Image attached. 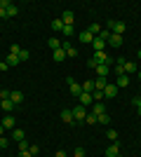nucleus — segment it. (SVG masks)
<instances>
[{
	"instance_id": "f257e3e1",
	"label": "nucleus",
	"mask_w": 141,
	"mask_h": 157,
	"mask_svg": "<svg viewBox=\"0 0 141 157\" xmlns=\"http://www.w3.org/2000/svg\"><path fill=\"white\" fill-rule=\"evenodd\" d=\"M108 31L115 33V35H125L127 24H125V21H108Z\"/></svg>"
},
{
	"instance_id": "f03ea898",
	"label": "nucleus",
	"mask_w": 141,
	"mask_h": 157,
	"mask_svg": "<svg viewBox=\"0 0 141 157\" xmlns=\"http://www.w3.org/2000/svg\"><path fill=\"white\" fill-rule=\"evenodd\" d=\"M71 110H73V117H75V122H85V117H87V108H85V105H73V108H71Z\"/></svg>"
},
{
	"instance_id": "7ed1b4c3",
	"label": "nucleus",
	"mask_w": 141,
	"mask_h": 157,
	"mask_svg": "<svg viewBox=\"0 0 141 157\" xmlns=\"http://www.w3.org/2000/svg\"><path fill=\"white\" fill-rule=\"evenodd\" d=\"M89 113H92L94 117H99V115H104V113H108V110H106V105H104V101H94Z\"/></svg>"
},
{
	"instance_id": "20e7f679",
	"label": "nucleus",
	"mask_w": 141,
	"mask_h": 157,
	"mask_svg": "<svg viewBox=\"0 0 141 157\" xmlns=\"http://www.w3.org/2000/svg\"><path fill=\"white\" fill-rule=\"evenodd\" d=\"M61 49L66 52V59H75V56H78V49H75V47H71V42H68V40H64V42H61Z\"/></svg>"
},
{
	"instance_id": "39448f33",
	"label": "nucleus",
	"mask_w": 141,
	"mask_h": 157,
	"mask_svg": "<svg viewBox=\"0 0 141 157\" xmlns=\"http://www.w3.org/2000/svg\"><path fill=\"white\" fill-rule=\"evenodd\" d=\"M92 61H94L96 66H99V63H115V61H111V59H108V54H106V52H94Z\"/></svg>"
},
{
	"instance_id": "423d86ee",
	"label": "nucleus",
	"mask_w": 141,
	"mask_h": 157,
	"mask_svg": "<svg viewBox=\"0 0 141 157\" xmlns=\"http://www.w3.org/2000/svg\"><path fill=\"white\" fill-rule=\"evenodd\" d=\"M118 92H120V89L115 87V82H108L106 89H104V98H115V96H118Z\"/></svg>"
},
{
	"instance_id": "0eeeda50",
	"label": "nucleus",
	"mask_w": 141,
	"mask_h": 157,
	"mask_svg": "<svg viewBox=\"0 0 141 157\" xmlns=\"http://www.w3.org/2000/svg\"><path fill=\"white\" fill-rule=\"evenodd\" d=\"M66 82H68V87H71V94H73V96L78 98V96H80V94H82V85H78V82H75L73 78H68Z\"/></svg>"
},
{
	"instance_id": "6e6552de",
	"label": "nucleus",
	"mask_w": 141,
	"mask_h": 157,
	"mask_svg": "<svg viewBox=\"0 0 141 157\" xmlns=\"http://www.w3.org/2000/svg\"><path fill=\"white\" fill-rule=\"evenodd\" d=\"M78 103H80V105H85V108H92V103H94V98H92V94H87V92H82L80 96H78Z\"/></svg>"
},
{
	"instance_id": "1a4fd4ad",
	"label": "nucleus",
	"mask_w": 141,
	"mask_h": 157,
	"mask_svg": "<svg viewBox=\"0 0 141 157\" xmlns=\"http://www.w3.org/2000/svg\"><path fill=\"white\" fill-rule=\"evenodd\" d=\"M61 122L75 124V117H73V110H71V108H64V110H61Z\"/></svg>"
},
{
	"instance_id": "9d476101",
	"label": "nucleus",
	"mask_w": 141,
	"mask_h": 157,
	"mask_svg": "<svg viewBox=\"0 0 141 157\" xmlns=\"http://www.w3.org/2000/svg\"><path fill=\"white\" fill-rule=\"evenodd\" d=\"M61 21H64V26H73V21H75V14L71 12V10H66V12L61 14Z\"/></svg>"
},
{
	"instance_id": "9b49d317",
	"label": "nucleus",
	"mask_w": 141,
	"mask_h": 157,
	"mask_svg": "<svg viewBox=\"0 0 141 157\" xmlns=\"http://www.w3.org/2000/svg\"><path fill=\"white\" fill-rule=\"evenodd\" d=\"M125 61H127V59H118V61H115V68H113V71H115L118 78H120V75H127V73H125Z\"/></svg>"
},
{
	"instance_id": "f8f14e48",
	"label": "nucleus",
	"mask_w": 141,
	"mask_h": 157,
	"mask_svg": "<svg viewBox=\"0 0 141 157\" xmlns=\"http://www.w3.org/2000/svg\"><path fill=\"white\" fill-rule=\"evenodd\" d=\"M104 47H106V40H104V38H94V42H92L94 52H104Z\"/></svg>"
},
{
	"instance_id": "ddd939ff",
	"label": "nucleus",
	"mask_w": 141,
	"mask_h": 157,
	"mask_svg": "<svg viewBox=\"0 0 141 157\" xmlns=\"http://www.w3.org/2000/svg\"><path fill=\"white\" fill-rule=\"evenodd\" d=\"M78 38H80V42H85V45H87V42H89V45H92L96 35H92V33H89V31H82L80 35H78Z\"/></svg>"
},
{
	"instance_id": "4468645a",
	"label": "nucleus",
	"mask_w": 141,
	"mask_h": 157,
	"mask_svg": "<svg viewBox=\"0 0 141 157\" xmlns=\"http://www.w3.org/2000/svg\"><path fill=\"white\" fill-rule=\"evenodd\" d=\"M94 71H96V78H108V63H99Z\"/></svg>"
},
{
	"instance_id": "2eb2a0df",
	"label": "nucleus",
	"mask_w": 141,
	"mask_h": 157,
	"mask_svg": "<svg viewBox=\"0 0 141 157\" xmlns=\"http://www.w3.org/2000/svg\"><path fill=\"white\" fill-rule=\"evenodd\" d=\"M106 42H111L113 47H122V35H115V33H111Z\"/></svg>"
},
{
	"instance_id": "dca6fc26",
	"label": "nucleus",
	"mask_w": 141,
	"mask_h": 157,
	"mask_svg": "<svg viewBox=\"0 0 141 157\" xmlns=\"http://www.w3.org/2000/svg\"><path fill=\"white\" fill-rule=\"evenodd\" d=\"M10 101H12L14 105H17V103H21V101H24V92H19V89H14V92L10 94Z\"/></svg>"
},
{
	"instance_id": "f3484780",
	"label": "nucleus",
	"mask_w": 141,
	"mask_h": 157,
	"mask_svg": "<svg viewBox=\"0 0 141 157\" xmlns=\"http://www.w3.org/2000/svg\"><path fill=\"white\" fill-rule=\"evenodd\" d=\"M120 155V148H118V143H111L106 148V157H118Z\"/></svg>"
},
{
	"instance_id": "a211bd4d",
	"label": "nucleus",
	"mask_w": 141,
	"mask_h": 157,
	"mask_svg": "<svg viewBox=\"0 0 141 157\" xmlns=\"http://www.w3.org/2000/svg\"><path fill=\"white\" fill-rule=\"evenodd\" d=\"M115 87L122 89V87H129V75H120V78L115 80Z\"/></svg>"
},
{
	"instance_id": "6ab92c4d",
	"label": "nucleus",
	"mask_w": 141,
	"mask_h": 157,
	"mask_svg": "<svg viewBox=\"0 0 141 157\" xmlns=\"http://www.w3.org/2000/svg\"><path fill=\"white\" fill-rule=\"evenodd\" d=\"M106 85H108V78H96V80H94V87H96L99 92H104V89H106Z\"/></svg>"
},
{
	"instance_id": "aec40b11",
	"label": "nucleus",
	"mask_w": 141,
	"mask_h": 157,
	"mask_svg": "<svg viewBox=\"0 0 141 157\" xmlns=\"http://www.w3.org/2000/svg\"><path fill=\"white\" fill-rule=\"evenodd\" d=\"M0 124L5 127V129H14V117H12V115H5V117H2V122H0Z\"/></svg>"
},
{
	"instance_id": "412c9836",
	"label": "nucleus",
	"mask_w": 141,
	"mask_h": 157,
	"mask_svg": "<svg viewBox=\"0 0 141 157\" xmlns=\"http://www.w3.org/2000/svg\"><path fill=\"white\" fill-rule=\"evenodd\" d=\"M52 56H54V61H57V63H61V61L66 59V52H64V49H54Z\"/></svg>"
},
{
	"instance_id": "4be33fe9",
	"label": "nucleus",
	"mask_w": 141,
	"mask_h": 157,
	"mask_svg": "<svg viewBox=\"0 0 141 157\" xmlns=\"http://www.w3.org/2000/svg\"><path fill=\"white\" fill-rule=\"evenodd\" d=\"M7 66H10V68H12V66H19L21 61H19V56H17V54H7Z\"/></svg>"
},
{
	"instance_id": "5701e85b",
	"label": "nucleus",
	"mask_w": 141,
	"mask_h": 157,
	"mask_svg": "<svg viewBox=\"0 0 141 157\" xmlns=\"http://www.w3.org/2000/svg\"><path fill=\"white\" fill-rule=\"evenodd\" d=\"M47 45L52 47V52H54V49H61V40H59V38H54V35H52V38L47 40Z\"/></svg>"
},
{
	"instance_id": "b1692460",
	"label": "nucleus",
	"mask_w": 141,
	"mask_h": 157,
	"mask_svg": "<svg viewBox=\"0 0 141 157\" xmlns=\"http://www.w3.org/2000/svg\"><path fill=\"white\" fill-rule=\"evenodd\" d=\"M0 108H2L5 113H12V110H14V103L7 98V101H0Z\"/></svg>"
},
{
	"instance_id": "393cba45",
	"label": "nucleus",
	"mask_w": 141,
	"mask_h": 157,
	"mask_svg": "<svg viewBox=\"0 0 141 157\" xmlns=\"http://www.w3.org/2000/svg\"><path fill=\"white\" fill-rule=\"evenodd\" d=\"M12 138H14V141H17V143H19V141H24V138H26V131H24V129H14Z\"/></svg>"
},
{
	"instance_id": "a878e982",
	"label": "nucleus",
	"mask_w": 141,
	"mask_h": 157,
	"mask_svg": "<svg viewBox=\"0 0 141 157\" xmlns=\"http://www.w3.org/2000/svg\"><path fill=\"white\" fill-rule=\"evenodd\" d=\"M96 87H94V80H87V82H82V92H87V94H92Z\"/></svg>"
},
{
	"instance_id": "bb28decb",
	"label": "nucleus",
	"mask_w": 141,
	"mask_h": 157,
	"mask_svg": "<svg viewBox=\"0 0 141 157\" xmlns=\"http://www.w3.org/2000/svg\"><path fill=\"white\" fill-rule=\"evenodd\" d=\"M125 73H139V68H136V63H132V61H125Z\"/></svg>"
},
{
	"instance_id": "cd10ccee",
	"label": "nucleus",
	"mask_w": 141,
	"mask_h": 157,
	"mask_svg": "<svg viewBox=\"0 0 141 157\" xmlns=\"http://www.w3.org/2000/svg\"><path fill=\"white\" fill-rule=\"evenodd\" d=\"M106 138L111 141V143H118V131H115V129H108L106 131Z\"/></svg>"
},
{
	"instance_id": "c85d7f7f",
	"label": "nucleus",
	"mask_w": 141,
	"mask_h": 157,
	"mask_svg": "<svg viewBox=\"0 0 141 157\" xmlns=\"http://www.w3.org/2000/svg\"><path fill=\"white\" fill-rule=\"evenodd\" d=\"M96 122H99V124H106V127H108V122H111V115H108V113H104V115H99V117H96Z\"/></svg>"
},
{
	"instance_id": "c756f323",
	"label": "nucleus",
	"mask_w": 141,
	"mask_h": 157,
	"mask_svg": "<svg viewBox=\"0 0 141 157\" xmlns=\"http://www.w3.org/2000/svg\"><path fill=\"white\" fill-rule=\"evenodd\" d=\"M87 31H89V33H92V35H99V33H101V31H104V28H101V24H92V26H89V28H87Z\"/></svg>"
},
{
	"instance_id": "7c9ffc66",
	"label": "nucleus",
	"mask_w": 141,
	"mask_h": 157,
	"mask_svg": "<svg viewBox=\"0 0 141 157\" xmlns=\"http://www.w3.org/2000/svg\"><path fill=\"white\" fill-rule=\"evenodd\" d=\"M61 28H64V21H61V19H54L52 21V31H61Z\"/></svg>"
},
{
	"instance_id": "2f4dec72",
	"label": "nucleus",
	"mask_w": 141,
	"mask_h": 157,
	"mask_svg": "<svg viewBox=\"0 0 141 157\" xmlns=\"http://www.w3.org/2000/svg\"><path fill=\"white\" fill-rule=\"evenodd\" d=\"M61 33H64L66 38H71V35L75 33V28H73V26H64V28H61Z\"/></svg>"
},
{
	"instance_id": "473e14b6",
	"label": "nucleus",
	"mask_w": 141,
	"mask_h": 157,
	"mask_svg": "<svg viewBox=\"0 0 141 157\" xmlns=\"http://www.w3.org/2000/svg\"><path fill=\"white\" fill-rule=\"evenodd\" d=\"M28 148H31V143H28L26 138H24V141H19V152H24V150H28Z\"/></svg>"
},
{
	"instance_id": "72a5a7b5",
	"label": "nucleus",
	"mask_w": 141,
	"mask_h": 157,
	"mask_svg": "<svg viewBox=\"0 0 141 157\" xmlns=\"http://www.w3.org/2000/svg\"><path fill=\"white\" fill-rule=\"evenodd\" d=\"M28 59H31L28 49H21V52H19V61H28Z\"/></svg>"
},
{
	"instance_id": "f704fd0d",
	"label": "nucleus",
	"mask_w": 141,
	"mask_h": 157,
	"mask_svg": "<svg viewBox=\"0 0 141 157\" xmlns=\"http://www.w3.org/2000/svg\"><path fill=\"white\" fill-rule=\"evenodd\" d=\"M17 14H19V7L17 5H12L10 10H7V17H17Z\"/></svg>"
},
{
	"instance_id": "c9c22d12",
	"label": "nucleus",
	"mask_w": 141,
	"mask_h": 157,
	"mask_svg": "<svg viewBox=\"0 0 141 157\" xmlns=\"http://www.w3.org/2000/svg\"><path fill=\"white\" fill-rule=\"evenodd\" d=\"M10 89H0V101H7V98H10Z\"/></svg>"
},
{
	"instance_id": "e433bc0d",
	"label": "nucleus",
	"mask_w": 141,
	"mask_h": 157,
	"mask_svg": "<svg viewBox=\"0 0 141 157\" xmlns=\"http://www.w3.org/2000/svg\"><path fill=\"white\" fill-rule=\"evenodd\" d=\"M85 122H87V124H96V117H94L92 113H87V117H85Z\"/></svg>"
},
{
	"instance_id": "4c0bfd02",
	"label": "nucleus",
	"mask_w": 141,
	"mask_h": 157,
	"mask_svg": "<svg viewBox=\"0 0 141 157\" xmlns=\"http://www.w3.org/2000/svg\"><path fill=\"white\" fill-rule=\"evenodd\" d=\"M73 157H85V148H75V150H73Z\"/></svg>"
},
{
	"instance_id": "58836bf2",
	"label": "nucleus",
	"mask_w": 141,
	"mask_h": 157,
	"mask_svg": "<svg viewBox=\"0 0 141 157\" xmlns=\"http://www.w3.org/2000/svg\"><path fill=\"white\" fill-rule=\"evenodd\" d=\"M10 7H12L10 0H0V10H10Z\"/></svg>"
},
{
	"instance_id": "ea45409f",
	"label": "nucleus",
	"mask_w": 141,
	"mask_h": 157,
	"mask_svg": "<svg viewBox=\"0 0 141 157\" xmlns=\"http://www.w3.org/2000/svg\"><path fill=\"white\" fill-rule=\"evenodd\" d=\"M28 152H31V155H38V152H40V145H31V148H28Z\"/></svg>"
},
{
	"instance_id": "a19ab883",
	"label": "nucleus",
	"mask_w": 141,
	"mask_h": 157,
	"mask_svg": "<svg viewBox=\"0 0 141 157\" xmlns=\"http://www.w3.org/2000/svg\"><path fill=\"white\" fill-rule=\"evenodd\" d=\"M19 52H21L19 45H12V47H10V54H17V56H19Z\"/></svg>"
},
{
	"instance_id": "79ce46f5",
	"label": "nucleus",
	"mask_w": 141,
	"mask_h": 157,
	"mask_svg": "<svg viewBox=\"0 0 141 157\" xmlns=\"http://www.w3.org/2000/svg\"><path fill=\"white\" fill-rule=\"evenodd\" d=\"M54 157H68V152L66 150H57V152H54Z\"/></svg>"
},
{
	"instance_id": "37998d69",
	"label": "nucleus",
	"mask_w": 141,
	"mask_h": 157,
	"mask_svg": "<svg viewBox=\"0 0 141 157\" xmlns=\"http://www.w3.org/2000/svg\"><path fill=\"white\" fill-rule=\"evenodd\" d=\"M7 68H10V66H7V61H0V73H5Z\"/></svg>"
},
{
	"instance_id": "c03bdc74",
	"label": "nucleus",
	"mask_w": 141,
	"mask_h": 157,
	"mask_svg": "<svg viewBox=\"0 0 141 157\" xmlns=\"http://www.w3.org/2000/svg\"><path fill=\"white\" fill-rule=\"evenodd\" d=\"M0 148H7V138L5 136H0Z\"/></svg>"
},
{
	"instance_id": "a18cd8bd",
	"label": "nucleus",
	"mask_w": 141,
	"mask_h": 157,
	"mask_svg": "<svg viewBox=\"0 0 141 157\" xmlns=\"http://www.w3.org/2000/svg\"><path fill=\"white\" fill-rule=\"evenodd\" d=\"M19 157H33V155H31L28 150H24V152H19Z\"/></svg>"
},
{
	"instance_id": "49530a36",
	"label": "nucleus",
	"mask_w": 141,
	"mask_h": 157,
	"mask_svg": "<svg viewBox=\"0 0 141 157\" xmlns=\"http://www.w3.org/2000/svg\"><path fill=\"white\" fill-rule=\"evenodd\" d=\"M0 19H7V10H0Z\"/></svg>"
},
{
	"instance_id": "de8ad7c7",
	"label": "nucleus",
	"mask_w": 141,
	"mask_h": 157,
	"mask_svg": "<svg viewBox=\"0 0 141 157\" xmlns=\"http://www.w3.org/2000/svg\"><path fill=\"white\" fill-rule=\"evenodd\" d=\"M5 131H7V129H5L2 124H0V136H5Z\"/></svg>"
},
{
	"instance_id": "09e8293b",
	"label": "nucleus",
	"mask_w": 141,
	"mask_h": 157,
	"mask_svg": "<svg viewBox=\"0 0 141 157\" xmlns=\"http://www.w3.org/2000/svg\"><path fill=\"white\" fill-rule=\"evenodd\" d=\"M136 113H139V115H141V105H139V108H136Z\"/></svg>"
},
{
	"instance_id": "8fccbe9b",
	"label": "nucleus",
	"mask_w": 141,
	"mask_h": 157,
	"mask_svg": "<svg viewBox=\"0 0 141 157\" xmlns=\"http://www.w3.org/2000/svg\"><path fill=\"white\" fill-rule=\"evenodd\" d=\"M136 98H139V103H141V94H139V96H136Z\"/></svg>"
},
{
	"instance_id": "3c124183",
	"label": "nucleus",
	"mask_w": 141,
	"mask_h": 157,
	"mask_svg": "<svg viewBox=\"0 0 141 157\" xmlns=\"http://www.w3.org/2000/svg\"><path fill=\"white\" fill-rule=\"evenodd\" d=\"M139 59H141V49H139Z\"/></svg>"
},
{
	"instance_id": "603ef678",
	"label": "nucleus",
	"mask_w": 141,
	"mask_h": 157,
	"mask_svg": "<svg viewBox=\"0 0 141 157\" xmlns=\"http://www.w3.org/2000/svg\"><path fill=\"white\" fill-rule=\"evenodd\" d=\"M139 80H141V71H139Z\"/></svg>"
},
{
	"instance_id": "864d4df0",
	"label": "nucleus",
	"mask_w": 141,
	"mask_h": 157,
	"mask_svg": "<svg viewBox=\"0 0 141 157\" xmlns=\"http://www.w3.org/2000/svg\"><path fill=\"white\" fill-rule=\"evenodd\" d=\"M0 122H2V117H0Z\"/></svg>"
},
{
	"instance_id": "5fc2aeb1",
	"label": "nucleus",
	"mask_w": 141,
	"mask_h": 157,
	"mask_svg": "<svg viewBox=\"0 0 141 157\" xmlns=\"http://www.w3.org/2000/svg\"><path fill=\"white\" fill-rule=\"evenodd\" d=\"M118 157H122V155H118Z\"/></svg>"
}]
</instances>
